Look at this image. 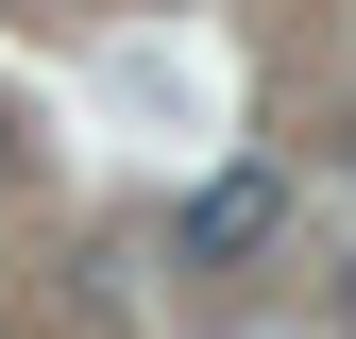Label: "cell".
<instances>
[{
    "mask_svg": "<svg viewBox=\"0 0 356 339\" xmlns=\"http://www.w3.org/2000/svg\"><path fill=\"white\" fill-rule=\"evenodd\" d=\"M272 221H289V170L238 153V170H204V187H187V221H170V238H187L204 272H238V254H272Z\"/></svg>",
    "mask_w": 356,
    "mask_h": 339,
    "instance_id": "obj_1",
    "label": "cell"
},
{
    "mask_svg": "<svg viewBox=\"0 0 356 339\" xmlns=\"http://www.w3.org/2000/svg\"><path fill=\"white\" fill-rule=\"evenodd\" d=\"M0 136H17V119H0Z\"/></svg>",
    "mask_w": 356,
    "mask_h": 339,
    "instance_id": "obj_2",
    "label": "cell"
}]
</instances>
